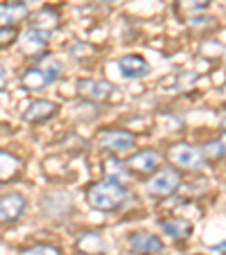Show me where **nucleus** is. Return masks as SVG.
<instances>
[{
  "mask_svg": "<svg viewBox=\"0 0 226 255\" xmlns=\"http://www.w3.org/2000/svg\"><path fill=\"white\" fill-rule=\"evenodd\" d=\"M84 52H95V48L93 45H88L86 41H72L70 45H68V54H72L75 59H86V54Z\"/></svg>",
  "mask_w": 226,
  "mask_h": 255,
  "instance_id": "23",
  "label": "nucleus"
},
{
  "mask_svg": "<svg viewBox=\"0 0 226 255\" xmlns=\"http://www.w3.org/2000/svg\"><path fill=\"white\" fill-rule=\"evenodd\" d=\"M159 228L163 235H168L172 242H183L195 233V224L186 217H177V215H170L159 219Z\"/></svg>",
  "mask_w": 226,
  "mask_h": 255,
  "instance_id": "10",
  "label": "nucleus"
},
{
  "mask_svg": "<svg viewBox=\"0 0 226 255\" xmlns=\"http://www.w3.org/2000/svg\"><path fill=\"white\" fill-rule=\"evenodd\" d=\"M27 16H29V9L23 2H16V0L0 2V27H16Z\"/></svg>",
  "mask_w": 226,
  "mask_h": 255,
  "instance_id": "16",
  "label": "nucleus"
},
{
  "mask_svg": "<svg viewBox=\"0 0 226 255\" xmlns=\"http://www.w3.org/2000/svg\"><path fill=\"white\" fill-rule=\"evenodd\" d=\"M217 18L215 16H211V14H195V16H188V29L190 32H195V34H199V36H204L206 39L211 32H215L217 29Z\"/></svg>",
  "mask_w": 226,
  "mask_h": 255,
  "instance_id": "20",
  "label": "nucleus"
},
{
  "mask_svg": "<svg viewBox=\"0 0 226 255\" xmlns=\"http://www.w3.org/2000/svg\"><path fill=\"white\" fill-rule=\"evenodd\" d=\"M20 255H61V251L50 244H34V246H29V249L20 251Z\"/></svg>",
  "mask_w": 226,
  "mask_h": 255,
  "instance_id": "22",
  "label": "nucleus"
},
{
  "mask_svg": "<svg viewBox=\"0 0 226 255\" xmlns=\"http://www.w3.org/2000/svg\"><path fill=\"white\" fill-rule=\"evenodd\" d=\"M72 2H82V0H72Z\"/></svg>",
  "mask_w": 226,
  "mask_h": 255,
  "instance_id": "29",
  "label": "nucleus"
},
{
  "mask_svg": "<svg viewBox=\"0 0 226 255\" xmlns=\"http://www.w3.org/2000/svg\"><path fill=\"white\" fill-rule=\"evenodd\" d=\"M84 199L97 212H118L129 201V190H127L125 183L100 178V181H93V183L86 185Z\"/></svg>",
  "mask_w": 226,
  "mask_h": 255,
  "instance_id": "1",
  "label": "nucleus"
},
{
  "mask_svg": "<svg viewBox=\"0 0 226 255\" xmlns=\"http://www.w3.org/2000/svg\"><path fill=\"white\" fill-rule=\"evenodd\" d=\"M183 176L177 167L168 165V167H159L149 178H145V192L152 199H168L181 190Z\"/></svg>",
  "mask_w": 226,
  "mask_h": 255,
  "instance_id": "3",
  "label": "nucleus"
},
{
  "mask_svg": "<svg viewBox=\"0 0 226 255\" xmlns=\"http://www.w3.org/2000/svg\"><path fill=\"white\" fill-rule=\"evenodd\" d=\"M54 82H57V79H54L50 72H45L41 66H36V63H34L32 68H27V70H23V75H20V86L27 93H41L48 86H52Z\"/></svg>",
  "mask_w": 226,
  "mask_h": 255,
  "instance_id": "12",
  "label": "nucleus"
},
{
  "mask_svg": "<svg viewBox=\"0 0 226 255\" xmlns=\"http://www.w3.org/2000/svg\"><path fill=\"white\" fill-rule=\"evenodd\" d=\"M97 147L102 151L111 156H125V154H131L138 144V138L136 133L127 129H118V127H111V129H102L95 138Z\"/></svg>",
  "mask_w": 226,
  "mask_h": 255,
  "instance_id": "4",
  "label": "nucleus"
},
{
  "mask_svg": "<svg viewBox=\"0 0 226 255\" xmlns=\"http://www.w3.org/2000/svg\"><path fill=\"white\" fill-rule=\"evenodd\" d=\"M75 251L79 255H106V240L97 231H84L75 240Z\"/></svg>",
  "mask_w": 226,
  "mask_h": 255,
  "instance_id": "14",
  "label": "nucleus"
},
{
  "mask_svg": "<svg viewBox=\"0 0 226 255\" xmlns=\"http://www.w3.org/2000/svg\"><path fill=\"white\" fill-rule=\"evenodd\" d=\"M20 169H23V163L14 154L0 149V183H11L14 178H18Z\"/></svg>",
  "mask_w": 226,
  "mask_h": 255,
  "instance_id": "19",
  "label": "nucleus"
},
{
  "mask_svg": "<svg viewBox=\"0 0 226 255\" xmlns=\"http://www.w3.org/2000/svg\"><path fill=\"white\" fill-rule=\"evenodd\" d=\"M202 154L206 158V163H222V160H226V131L206 140L202 144Z\"/></svg>",
  "mask_w": 226,
  "mask_h": 255,
  "instance_id": "18",
  "label": "nucleus"
},
{
  "mask_svg": "<svg viewBox=\"0 0 226 255\" xmlns=\"http://www.w3.org/2000/svg\"><path fill=\"white\" fill-rule=\"evenodd\" d=\"M220 127H222V131H226V111H224V116H222V122H220Z\"/></svg>",
  "mask_w": 226,
  "mask_h": 255,
  "instance_id": "26",
  "label": "nucleus"
},
{
  "mask_svg": "<svg viewBox=\"0 0 226 255\" xmlns=\"http://www.w3.org/2000/svg\"><path fill=\"white\" fill-rule=\"evenodd\" d=\"M224 68H226V57H224Z\"/></svg>",
  "mask_w": 226,
  "mask_h": 255,
  "instance_id": "30",
  "label": "nucleus"
},
{
  "mask_svg": "<svg viewBox=\"0 0 226 255\" xmlns=\"http://www.w3.org/2000/svg\"><path fill=\"white\" fill-rule=\"evenodd\" d=\"M16 2H23V5H32V2H39V0H16Z\"/></svg>",
  "mask_w": 226,
  "mask_h": 255,
  "instance_id": "28",
  "label": "nucleus"
},
{
  "mask_svg": "<svg viewBox=\"0 0 226 255\" xmlns=\"http://www.w3.org/2000/svg\"><path fill=\"white\" fill-rule=\"evenodd\" d=\"M188 255H197V253H188Z\"/></svg>",
  "mask_w": 226,
  "mask_h": 255,
  "instance_id": "31",
  "label": "nucleus"
},
{
  "mask_svg": "<svg viewBox=\"0 0 226 255\" xmlns=\"http://www.w3.org/2000/svg\"><path fill=\"white\" fill-rule=\"evenodd\" d=\"M102 178L106 181H116V183H129L131 181V172L127 167L125 160H120V156H106L102 160Z\"/></svg>",
  "mask_w": 226,
  "mask_h": 255,
  "instance_id": "15",
  "label": "nucleus"
},
{
  "mask_svg": "<svg viewBox=\"0 0 226 255\" xmlns=\"http://www.w3.org/2000/svg\"><path fill=\"white\" fill-rule=\"evenodd\" d=\"M222 100H224V106H226V82H224V86H222Z\"/></svg>",
  "mask_w": 226,
  "mask_h": 255,
  "instance_id": "27",
  "label": "nucleus"
},
{
  "mask_svg": "<svg viewBox=\"0 0 226 255\" xmlns=\"http://www.w3.org/2000/svg\"><path fill=\"white\" fill-rule=\"evenodd\" d=\"M50 34L52 32L27 27V32L20 36V48H23V52L27 54V57H39V54H43L50 43Z\"/></svg>",
  "mask_w": 226,
  "mask_h": 255,
  "instance_id": "13",
  "label": "nucleus"
},
{
  "mask_svg": "<svg viewBox=\"0 0 226 255\" xmlns=\"http://www.w3.org/2000/svg\"><path fill=\"white\" fill-rule=\"evenodd\" d=\"M127 167H129L131 176H145L149 178L156 169L161 167V151L154 147H147V149H138L131 151V156L125 160Z\"/></svg>",
  "mask_w": 226,
  "mask_h": 255,
  "instance_id": "6",
  "label": "nucleus"
},
{
  "mask_svg": "<svg viewBox=\"0 0 226 255\" xmlns=\"http://www.w3.org/2000/svg\"><path fill=\"white\" fill-rule=\"evenodd\" d=\"M18 32H16V27H0V48H9V45H14L16 41H18Z\"/></svg>",
  "mask_w": 226,
  "mask_h": 255,
  "instance_id": "24",
  "label": "nucleus"
},
{
  "mask_svg": "<svg viewBox=\"0 0 226 255\" xmlns=\"http://www.w3.org/2000/svg\"><path fill=\"white\" fill-rule=\"evenodd\" d=\"M5 82H7V75H5V66L0 63V88L5 86Z\"/></svg>",
  "mask_w": 226,
  "mask_h": 255,
  "instance_id": "25",
  "label": "nucleus"
},
{
  "mask_svg": "<svg viewBox=\"0 0 226 255\" xmlns=\"http://www.w3.org/2000/svg\"><path fill=\"white\" fill-rule=\"evenodd\" d=\"M77 95L91 104H106L111 97L116 95V86L106 79L95 77H82L77 79Z\"/></svg>",
  "mask_w": 226,
  "mask_h": 255,
  "instance_id": "5",
  "label": "nucleus"
},
{
  "mask_svg": "<svg viewBox=\"0 0 226 255\" xmlns=\"http://www.w3.org/2000/svg\"><path fill=\"white\" fill-rule=\"evenodd\" d=\"M61 25V14L57 11V7H41L39 11H34L29 16V27L36 29H45V32H52Z\"/></svg>",
  "mask_w": 226,
  "mask_h": 255,
  "instance_id": "17",
  "label": "nucleus"
},
{
  "mask_svg": "<svg viewBox=\"0 0 226 255\" xmlns=\"http://www.w3.org/2000/svg\"><path fill=\"white\" fill-rule=\"evenodd\" d=\"M213 5V0H174V11L181 16H195L206 11Z\"/></svg>",
  "mask_w": 226,
  "mask_h": 255,
  "instance_id": "21",
  "label": "nucleus"
},
{
  "mask_svg": "<svg viewBox=\"0 0 226 255\" xmlns=\"http://www.w3.org/2000/svg\"><path fill=\"white\" fill-rule=\"evenodd\" d=\"M127 246H129V251L134 255H161L165 251V244L159 235L145 231L131 233L129 240H127Z\"/></svg>",
  "mask_w": 226,
  "mask_h": 255,
  "instance_id": "9",
  "label": "nucleus"
},
{
  "mask_svg": "<svg viewBox=\"0 0 226 255\" xmlns=\"http://www.w3.org/2000/svg\"><path fill=\"white\" fill-rule=\"evenodd\" d=\"M27 208V199L20 192H9L0 197V224H14Z\"/></svg>",
  "mask_w": 226,
  "mask_h": 255,
  "instance_id": "11",
  "label": "nucleus"
},
{
  "mask_svg": "<svg viewBox=\"0 0 226 255\" xmlns=\"http://www.w3.org/2000/svg\"><path fill=\"white\" fill-rule=\"evenodd\" d=\"M165 158L179 172H190V174L202 172L208 165L202 154V147H195V144L186 142V140H179V142L170 144L168 151H165Z\"/></svg>",
  "mask_w": 226,
  "mask_h": 255,
  "instance_id": "2",
  "label": "nucleus"
},
{
  "mask_svg": "<svg viewBox=\"0 0 226 255\" xmlns=\"http://www.w3.org/2000/svg\"><path fill=\"white\" fill-rule=\"evenodd\" d=\"M59 113V106L50 100H32L29 104L23 106L20 111V120L25 125H41V122L52 120L54 116Z\"/></svg>",
  "mask_w": 226,
  "mask_h": 255,
  "instance_id": "8",
  "label": "nucleus"
},
{
  "mask_svg": "<svg viewBox=\"0 0 226 255\" xmlns=\"http://www.w3.org/2000/svg\"><path fill=\"white\" fill-rule=\"evenodd\" d=\"M116 68L120 72L122 79H129V82H136V79H147L152 75V63L138 52H127L122 57L116 59Z\"/></svg>",
  "mask_w": 226,
  "mask_h": 255,
  "instance_id": "7",
  "label": "nucleus"
}]
</instances>
